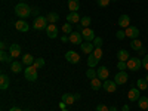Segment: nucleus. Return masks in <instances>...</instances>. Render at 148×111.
I'll return each instance as SVG.
<instances>
[{"instance_id":"nucleus-1","label":"nucleus","mask_w":148,"mask_h":111,"mask_svg":"<svg viewBox=\"0 0 148 111\" xmlns=\"http://www.w3.org/2000/svg\"><path fill=\"white\" fill-rule=\"evenodd\" d=\"M15 14H16L21 19H25V18H28V16L33 14V10H31V8H30L27 3L21 2V3H18V5L15 6Z\"/></svg>"},{"instance_id":"nucleus-2","label":"nucleus","mask_w":148,"mask_h":111,"mask_svg":"<svg viewBox=\"0 0 148 111\" xmlns=\"http://www.w3.org/2000/svg\"><path fill=\"white\" fill-rule=\"evenodd\" d=\"M47 25H49V22H47V19H46L45 16H37V18L33 21V28H34V30L42 31V30H46Z\"/></svg>"},{"instance_id":"nucleus-3","label":"nucleus","mask_w":148,"mask_h":111,"mask_svg":"<svg viewBox=\"0 0 148 111\" xmlns=\"http://www.w3.org/2000/svg\"><path fill=\"white\" fill-rule=\"evenodd\" d=\"M24 76L28 82H36L37 80V68L34 65H28L25 70H24Z\"/></svg>"},{"instance_id":"nucleus-4","label":"nucleus","mask_w":148,"mask_h":111,"mask_svg":"<svg viewBox=\"0 0 148 111\" xmlns=\"http://www.w3.org/2000/svg\"><path fill=\"white\" fill-rule=\"evenodd\" d=\"M141 67H142V61H141L139 58H136V56H130V58H129V61H127V68H129L130 71H138Z\"/></svg>"},{"instance_id":"nucleus-5","label":"nucleus","mask_w":148,"mask_h":111,"mask_svg":"<svg viewBox=\"0 0 148 111\" xmlns=\"http://www.w3.org/2000/svg\"><path fill=\"white\" fill-rule=\"evenodd\" d=\"M65 59L68 61V62H71V64H79L80 62V55L77 52H74V51H68L65 53Z\"/></svg>"},{"instance_id":"nucleus-6","label":"nucleus","mask_w":148,"mask_h":111,"mask_svg":"<svg viewBox=\"0 0 148 111\" xmlns=\"http://www.w3.org/2000/svg\"><path fill=\"white\" fill-rule=\"evenodd\" d=\"M68 39H70V42H71L73 45H79V46H80V45L83 43V40H84L83 36L80 34V31H79V33H70V34H68Z\"/></svg>"},{"instance_id":"nucleus-7","label":"nucleus","mask_w":148,"mask_h":111,"mask_svg":"<svg viewBox=\"0 0 148 111\" xmlns=\"http://www.w3.org/2000/svg\"><path fill=\"white\" fill-rule=\"evenodd\" d=\"M45 31H46L49 39H56V37H58V27H56V24H49Z\"/></svg>"},{"instance_id":"nucleus-8","label":"nucleus","mask_w":148,"mask_h":111,"mask_svg":"<svg viewBox=\"0 0 148 111\" xmlns=\"http://www.w3.org/2000/svg\"><path fill=\"white\" fill-rule=\"evenodd\" d=\"M125 33H126L127 39H132V40H133V39H138V37H139V28H138V27H132V25H130V27L126 28Z\"/></svg>"},{"instance_id":"nucleus-9","label":"nucleus","mask_w":148,"mask_h":111,"mask_svg":"<svg viewBox=\"0 0 148 111\" xmlns=\"http://www.w3.org/2000/svg\"><path fill=\"white\" fill-rule=\"evenodd\" d=\"M82 36L86 42H93L96 37H95V31L92 28H83L82 30Z\"/></svg>"},{"instance_id":"nucleus-10","label":"nucleus","mask_w":148,"mask_h":111,"mask_svg":"<svg viewBox=\"0 0 148 111\" xmlns=\"http://www.w3.org/2000/svg\"><path fill=\"white\" fill-rule=\"evenodd\" d=\"M102 88H104V90H105V92L113 93V92H116V89H117V84H116V82H114V80H104Z\"/></svg>"},{"instance_id":"nucleus-11","label":"nucleus","mask_w":148,"mask_h":111,"mask_svg":"<svg viewBox=\"0 0 148 111\" xmlns=\"http://www.w3.org/2000/svg\"><path fill=\"white\" fill-rule=\"evenodd\" d=\"M139 98H141V95H139V89H138V88H132V89L127 92V99H129L130 102H136Z\"/></svg>"},{"instance_id":"nucleus-12","label":"nucleus","mask_w":148,"mask_h":111,"mask_svg":"<svg viewBox=\"0 0 148 111\" xmlns=\"http://www.w3.org/2000/svg\"><path fill=\"white\" fill-rule=\"evenodd\" d=\"M127 80H129V77H127V73H125V71H119V73L116 74V77H114L116 84H125Z\"/></svg>"},{"instance_id":"nucleus-13","label":"nucleus","mask_w":148,"mask_h":111,"mask_svg":"<svg viewBox=\"0 0 148 111\" xmlns=\"http://www.w3.org/2000/svg\"><path fill=\"white\" fill-rule=\"evenodd\" d=\"M110 76V71L107 67H101V68H98L96 70V77L98 79H101V80H107Z\"/></svg>"},{"instance_id":"nucleus-14","label":"nucleus","mask_w":148,"mask_h":111,"mask_svg":"<svg viewBox=\"0 0 148 111\" xmlns=\"http://www.w3.org/2000/svg\"><path fill=\"white\" fill-rule=\"evenodd\" d=\"M15 28L18 30V31H22V33H25V31H28L30 30V25H28V22L27 21H16L15 22Z\"/></svg>"},{"instance_id":"nucleus-15","label":"nucleus","mask_w":148,"mask_h":111,"mask_svg":"<svg viewBox=\"0 0 148 111\" xmlns=\"http://www.w3.org/2000/svg\"><path fill=\"white\" fill-rule=\"evenodd\" d=\"M80 47H82V51H83L84 53H88V55H90V53L93 52V49H95V46H93L92 42H83V43L80 45Z\"/></svg>"},{"instance_id":"nucleus-16","label":"nucleus","mask_w":148,"mask_h":111,"mask_svg":"<svg viewBox=\"0 0 148 111\" xmlns=\"http://www.w3.org/2000/svg\"><path fill=\"white\" fill-rule=\"evenodd\" d=\"M9 53H10L12 56H14V58L21 56V46H19V45H16V43L10 45V46H9Z\"/></svg>"},{"instance_id":"nucleus-17","label":"nucleus","mask_w":148,"mask_h":111,"mask_svg":"<svg viewBox=\"0 0 148 111\" xmlns=\"http://www.w3.org/2000/svg\"><path fill=\"white\" fill-rule=\"evenodd\" d=\"M129 58H130V55H129V52L126 51V49H120V51L117 52V59L121 61V62H127Z\"/></svg>"},{"instance_id":"nucleus-18","label":"nucleus","mask_w":148,"mask_h":111,"mask_svg":"<svg viewBox=\"0 0 148 111\" xmlns=\"http://www.w3.org/2000/svg\"><path fill=\"white\" fill-rule=\"evenodd\" d=\"M117 24H119V27H123V28L130 27V25H129V24H130V18H129V15H121V16L119 18Z\"/></svg>"},{"instance_id":"nucleus-19","label":"nucleus","mask_w":148,"mask_h":111,"mask_svg":"<svg viewBox=\"0 0 148 111\" xmlns=\"http://www.w3.org/2000/svg\"><path fill=\"white\" fill-rule=\"evenodd\" d=\"M80 19H82V18L79 16L77 12H70V14L67 15V21H68L70 24H79Z\"/></svg>"},{"instance_id":"nucleus-20","label":"nucleus","mask_w":148,"mask_h":111,"mask_svg":"<svg viewBox=\"0 0 148 111\" xmlns=\"http://www.w3.org/2000/svg\"><path fill=\"white\" fill-rule=\"evenodd\" d=\"M0 61L2 62H14V56H12L9 52H6V51H2L0 52Z\"/></svg>"},{"instance_id":"nucleus-21","label":"nucleus","mask_w":148,"mask_h":111,"mask_svg":"<svg viewBox=\"0 0 148 111\" xmlns=\"http://www.w3.org/2000/svg\"><path fill=\"white\" fill-rule=\"evenodd\" d=\"M9 83H10L9 77L6 76V74H2V76H0V89L6 90V89L9 88Z\"/></svg>"},{"instance_id":"nucleus-22","label":"nucleus","mask_w":148,"mask_h":111,"mask_svg":"<svg viewBox=\"0 0 148 111\" xmlns=\"http://www.w3.org/2000/svg\"><path fill=\"white\" fill-rule=\"evenodd\" d=\"M90 22H92V19H90L89 16H83V18L80 19V22H79V31L83 30V28H89Z\"/></svg>"},{"instance_id":"nucleus-23","label":"nucleus","mask_w":148,"mask_h":111,"mask_svg":"<svg viewBox=\"0 0 148 111\" xmlns=\"http://www.w3.org/2000/svg\"><path fill=\"white\" fill-rule=\"evenodd\" d=\"M90 88H92L93 90H99V89H102V80H101V79H98V77L92 79V80H90Z\"/></svg>"},{"instance_id":"nucleus-24","label":"nucleus","mask_w":148,"mask_h":111,"mask_svg":"<svg viewBox=\"0 0 148 111\" xmlns=\"http://www.w3.org/2000/svg\"><path fill=\"white\" fill-rule=\"evenodd\" d=\"M68 9L70 12H77L80 9V0H68Z\"/></svg>"},{"instance_id":"nucleus-25","label":"nucleus","mask_w":148,"mask_h":111,"mask_svg":"<svg viewBox=\"0 0 148 111\" xmlns=\"http://www.w3.org/2000/svg\"><path fill=\"white\" fill-rule=\"evenodd\" d=\"M34 61H36V58H34L33 55H30V53H25V55L22 56V64L27 65V67H28V65H33Z\"/></svg>"},{"instance_id":"nucleus-26","label":"nucleus","mask_w":148,"mask_h":111,"mask_svg":"<svg viewBox=\"0 0 148 111\" xmlns=\"http://www.w3.org/2000/svg\"><path fill=\"white\" fill-rule=\"evenodd\" d=\"M62 101H64L67 105H73L77 99H76V98H74V95H71V93H64V95H62Z\"/></svg>"},{"instance_id":"nucleus-27","label":"nucleus","mask_w":148,"mask_h":111,"mask_svg":"<svg viewBox=\"0 0 148 111\" xmlns=\"http://www.w3.org/2000/svg\"><path fill=\"white\" fill-rule=\"evenodd\" d=\"M46 19H47V22H49V24H56V22L59 21V15H58V14H55V12H51V14H47Z\"/></svg>"},{"instance_id":"nucleus-28","label":"nucleus","mask_w":148,"mask_h":111,"mask_svg":"<svg viewBox=\"0 0 148 111\" xmlns=\"http://www.w3.org/2000/svg\"><path fill=\"white\" fill-rule=\"evenodd\" d=\"M136 86H138L139 90H147V89H148V82H147V79H138V80H136Z\"/></svg>"},{"instance_id":"nucleus-29","label":"nucleus","mask_w":148,"mask_h":111,"mask_svg":"<svg viewBox=\"0 0 148 111\" xmlns=\"http://www.w3.org/2000/svg\"><path fill=\"white\" fill-rule=\"evenodd\" d=\"M98 62H99V59L95 58L93 53H90L89 58H88V65H89V68H95V67L98 65Z\"/></svg>"},{"instance_id":"nucleus-30","label":"nucleus","mask_w":148,"mask_h":111,"mask_svg":"<svg viewBox=\"0 0 148 111\" xmlns=\"http://www.w3.org/2000/svg\"><path fill=\"white\" fill-rule=\"evenodd\" d=\"M138 105L141 110H148V98L147 96H141L138 99Z\"/></svg>"},{"instance_id":"nucleus-31","label":"nucleus","mask_w":148,"mask_h":111,"mask_svg":"<svg viewBox=\"0 0 148 111\" xmlns=\"http://www.w3.org/2000/svg\"><path fill=\"white\" fill-rule=\"evenodd\" d=\"M130 47L133 49V51H141L142 49V43H141V40H138V39H133L132 42H130Z\"/></svg>"},{"instance_id":"nucleus-32","label":"nucleus","mask_w":148,"mask_h":111,"mask_svg":"<svg viewBox=\"0 0 148 111\" xmlns=\"http://www.w3.org/2000/svg\"><path fill=\"white\" fill-rule=\"evenodd\" d=\"M10 70H12V73H15V74L21 73V70H22L21 62H18V61H14V62L10 64Z\"/></svg>"},{"instance_id":"nucleus-33","label":"nucleus","mask_w":148,"mask_h":111,"mask_svg":"<svg viewBox=\"0 0 148 111\" xmlns=\"http://www.w3.org/2000/svg\"><path fill=\"white\" fill-rule=\"evenodd\" d=\"M37 70L39 68H43L45 67V59L43 58H36V61H34V64H33Z\"/></svg>"},{"instance_id":"nucleus-34","label":"nucleus","mask_w":148,"mask_h":111,"mask_svg":"<svg viewBox=\"0 0 148 111\" xmlns=\"http://www.w3.org/2000/svg\"><path fill=\"white\" fill-rule=\"evenodd\" d=\"M92 53H93V56H95V58H98V59H101V58H102V55H104V52H102V49H101V47H95Z\"/></svg>"},{"instance_id":"nucleus-35","label":"nucleus","mask_w":148,"mask_h":111,"mask_svg":"<svg viewBox=\"0 0 148 111\" xmlns=\"http://www.w3.org/2000/svg\"><path fill=\"white\" fill-rule=\"evenodd\" d=\"M86 76L89 77V80H92V79H95V77H96V71H95L93 68H89L88 71H86Z\"/></svg>"},{"instance_id":"nucleus-36","label":"nucleus","mask_w":148,"mask_h":111,"mask_svg":"<svg viewBox=\"0 0 148 111\" xmlns=\"http://www.w3.org/2000/svg\"><path fill=\"white\" fill-rule=\"evenodd\" d=\"M62 31H64L65 34H68V33H73V28H71V24H70V22H65L64 25H62Z\"/></svg>"},{"instance_id":"nucleus-37","label":"nucleus","mask_w":148,"mask_h":111,"mask_svg":"<svg viewBox=\"0 0 148 111\" xmlns=\"http://www.w3.org/2000/svg\"><path fill=\"white\" fill-rule=\"evenodd\" d=\"M110 2H111V0H96L98 6H101V8H105V6H108V5H110Z\"/></svg>"},{"instance_id":"nucleus-38","label":"nucleus","mask_w":148,"mask_h":111,"mask_svg":"<svg viewBox=\"0 0 148 111\" xmlns=\"http://www.w3.org/2000/svg\"><path fill=\"white\" fill-rule=\"evenodd\" d=\"M116 37H117L119 40H123V39L126 37V33H125V31H121V30H119V31H116Z\"/></svg>"},{"instance_id":"nucleus-39","label":"nucleus","mask_w":148,"mask_h":111,"mask_svg":"<svg viewBox=\"0 0 148 111\" xmlns=\"http://www.w3.org/2000/svg\"><path fill=\"white\" fill-rule=\"evenodd\" d=\"M92 43H93L95 47H101V46H102V39H101V37H96V39H95Z\"/></svg>"},{"instance_id":"nucleus-40","label":"nucleus","mask_w":148,"mask_h":111,"mask_svg":"<svg viewBox=\"0 0 148 111\" xmlns=\"http://www.w3.org/2000/svg\"><path fill=\"white\" fill-rule=\"evenodd\" d=\"M117 68L120 71H125L127 68V62H121V61H119V64H117Z\"/></svg>"},{"instance_id":"nucleus-41","label":"nucleus","mask_w":148,"mask_h":111,"mask_svg":"<svg viewBox=\"0 0 148 111\" xmlns=\"http://www.w3.org/2000/svg\"><path fill=\"white\" fill-rule=\"evenodd\" d=\"M96 111H110V107H107L105 104H99L96 107Z\"/></svg>"},{"instance_id":"nucleus-42","label":"nucleus","mask_w":148,"mask_h":111,"mask_svg":"<svg viewBox=\"0 0 148 111\" xmlns=\"http://www.w3.org/2000/svg\"><path fill=\"white\" fill-rule=\"evenodd\" d=\"M142 67L148 71V55H145V56H144V59H142Z\"/></svg>"},{"instance_id":"nucleus-43","label":"nucleus","mask_w":148,"mask_h":111,"mask_svg":"<svg viewBox=\"0 0 148 111\" xmlns=\"http://www.w3.org/2000/svg\"><path fill=\"white\" fill-rule=\"evenodd\" d=\"M0 49H2V51H6V49H8V43L2 42V43H0Z\"/></svg>"},{"instance_id":"nucleus-44","label":"nucleus","mask_w":148,"mask_h":111,"mask_svg":"<svg viewBox=\"0 0 148 111\" xmlns=\"http://www.w3.org/2000/svg\"><path fill=\"white\" fill-rule=\"evenodd\" d=\"M59 108H61V110H64V108H67V104H65L64 101H61V102H59Z\"/></svg>"},{"instance_id":"nucleus-45","label":"nucleus","mask_w":148,"mask_h":111,"mask_svg":"<svg viewBox=\"0 0 148 111\" xmlns=\"http://www.w3.org/2000/svg\"><path fill=\"white\" fill-rule=\"evenodd\" d=\"M33 15H39V8H33Z\"/></svg>"},{"instance_id":"nucleus-46","label":"nucleus","mask_w":148,"mask_h":111,"mask_svg":"<svg viewBox=\"0 0 148 111\" xmlns=\"http://www.w3.org/2000/svg\"><path fill=\"white\" fill-rule=\"evenodd\" d=\"M9 111H24V110H21V108H18V107H12Z\"/></svg>"},{"instance_id":"nucleus-47","label":"nucleus","mask_w":148,"mask_h":111,"mask_svg":"<svg viewBox=\"0 0 148 111\" xmlns=\"http://www.w3.org/2000/svg\"><path fill=\"white\" fill-rule=\"evenodd\" d=\"M61 40H62V42H67V40H70V39H68V36H62V37H61Z\"/></svg>"},{"instance_id":"nucleus-48","label":"nucleus","mask_w":148,"mask_h":111,"mask_svg":"<svg viewBox=\"0 0 148 111\" xmlns=\"http://www.w3.org/2000/svg\"><path fill=\"white\" fill-rule=\"evenodd\" d=\"M121 111H129V105H123Z\"/></svg>"},{"instance_id":"nucleus-49","label":"nucleus","mask_w":148,"mask_h":111,"mask_svg":"<svg viewBox=\"0 0 148 111\" xmlns=\"http://www.w3.org/2000/svg\"><path fill=\"white\" fill-rule=\"evenodd\" d=\"M139 55H145V49H144V47H142L141 51H139Z\"/></svg>"},{"instance_id":"nucleus-50","label":"nucleus","mask_w":148,"mask_h":111,"mask_svg":"<svg viewBox=\"0 0 148 111\" xmlns=\"http://www.w3.org/2000/svg\"><path fill=\"white\" fill-rule=\"evenodd\" d=\"M110 111H117V107H114V105L110 107Z\"/></svg>"},{"instance_id":"nucleus-51","label":"nucleus","mask_w":148,"mask_h":111,"mask_svg":"<svg viewBox=\"0 0 148 111\" xmlns=\"http://www.w3.org/2000/svg\"><path fill=\"white\" fill-rule=\"evenodd\" d=\"M74 98H76V99H80V93H74Z\"/></svg>"},{"instance_id":"nucleus-52","label":"nucleus","mask_w":148,"mask_h":111,"mask_svg":"<svg viewBox=\"0 0 148 111\" xmlns=\"http://www.w3.org/2000/svg\"><path fill=\"white\" fill-rule=\"evenodd\" d=\"M61 111H68V110H67V108H64V110H61Z\"/></svg>"},{"instance_id":"nucleus-53","label":"nucleus","mask_w":148,"mask_h":111,"mask_svg":"<svg viewBox=\"0 0 148 111\" xmlns=\"http://www.w3.org/2000/svg\"><path fill=\"white\" fill-rule=\"evenodd\" d=\"M145 79H147V82H148V74H147V77H145Z\"/></svg>"},{"instance_id":"nucleus-54","label":"nucleus","mask_w":148,"mask_h":111,"mask_svg":"<svg viewBox=\"0 0 148 111\" xmlns=\"http://www.w3.org/2000/svg\"><path fill=\"white\" fill-rule=\"evenodd\" d=\"M19 2H25V0H19Z\"/></svg>"},{"instance_id":"nucleus-55","label":"nucleus","mask_w":148,"mask_h":111,"mask_svg":"<svg viewBox=\"0 0 148 111\" xmlns=\"http://www.w3.org/2000/svg\"><path fill=\"white\" fill-rule=\"evenodd\" d=\"M24 111H30V110H24Z\"/></svg>"},{"instance_id":"nucleus-56","label":"nucleus","mask_w":148,"mask_h":111,"mask_svg":"<svg viewBox=\"0 0 148 111\" xmlns=\"http://www.w3.org/2000/svg\"><path fill=\"white\" fill-rule=\"evenodd\" d=\"M113 2H117V0H113Z\"/></svg>"},{"instance_id":"nucleus-57","label":"nucleus","mask_w":148,"mask_h":111,"mask_svg":"<svg viewBox=\"0 0 148 111\" xmlns=\"http://www.w3.org/2000/svg\"><path fill=\"white\" fill-rule=\"evenodd\" d=\"M147 111H148V110H147Z\"/></svg>"}]
</instances>
